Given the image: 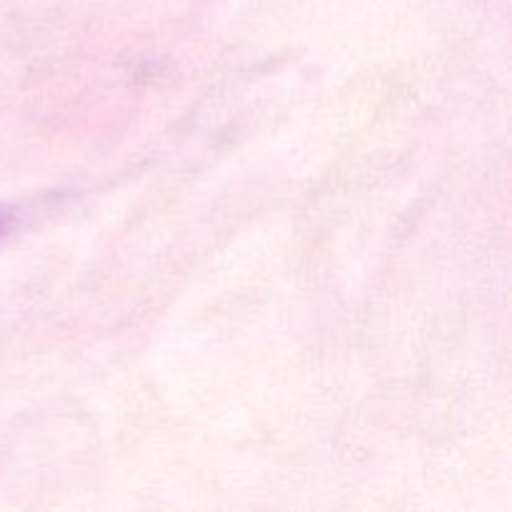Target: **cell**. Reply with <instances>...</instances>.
Wrapping results in <instances>:
<instances>
[]
</instances>
